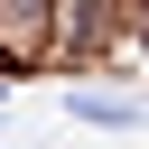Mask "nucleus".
Listing matches in <instances>:
<instances>
[{"mask_svg": "<svg viewBox=\"0 0 149 149\" xmlns=\"http://www.w3.org/2000/svg\"><path fill=\"white\" fill-rule=\"evenodd\" d=\"M65 112H74V121H102V130H130V121H140V102H112V93H74Z\"/></svg>", "mask_w": 149, "mask_h": 149, "instance_id": "1", "label": "nucleus"}]
</instances>
